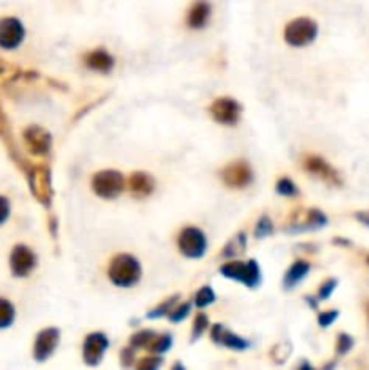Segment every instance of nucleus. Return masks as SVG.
<instances>
[{"instance_id":"f257e3e1","label":"nucleus","mask_w":369,"mask_h":370,"mask_svg":"<svg viewBox=\"0 0 369 370\" xmlns=\"http://www.w3.org/2000/svg\"><path fill=\"white\" fill-rule=\"evenodd\" d=\"M139 276H141V267L134 256L118 255L110 262L109 278L112 280V284L120 285V287H130L139 280Z\"/></svg>"},{"instance_id":"f03ea898","label":"nucleus","mask_w":369,"mask_h":370,"mask_svg":"<svg viewBox=\"0 0 369 370\" xmlns=\"http://www.w3.org/2000/svg\"><path fill=\"white\" fill-rule=\"evenodd\" d=\"M317 37V24L312 19H295L284 29V39L295 48L312 43Z\"/></svg>"},{"instance_id":"7ed1b4c3","label":"nucleus","mask_w":369,"mask_h":370,"mask_svg":"<svg viewBox=\"0 0 369 370\" xmlns=\"http://www.w3.org/2000/svg\"><path fill=\"white\" fill-rule=\"evenodd\" d=\"M125 181L121 177L120 172L114 170H106V172H98L92 177V190L94 194H98L103 199H114L123 190Z\"/></svg>"},{"instance_id":"20e7f679","label":"nucleus","mask_w":369,"mask_h":370,"mask_svg":"<svg viewBox=\"0 0 369 370\" xmlns=\"http://www.w3.org/2000/svg\"><path fill=\"white\" fill-rule=\"evenodd\" d=\"M221 273L228 278H234V280H239L243 284H246L248 287H255L259 284L261 275H259V266L257 262H230V264H225L221 267Z\"/></svg>"},{"instance_id":"39448f33","label":"nucleus","mask_w":369,"mask_h":370,"mask_svg":"<svg viewBox=\"0 0 369 370\" xmlns=\"http://www.w3.org/2000/svg\"><path fill=\"white\" fill-rule=\"evenodd\" d=\"M179 249L183 255L190 256V258H197L203 256L206 249V238L203 235L201 229L197 228H185L179 233Z\"/></svg>"},{"instance_id":"423d86ee","label":"nucleus","mask_w":369,"mask_h":370,"mask_svg":"<svg viewBox=\"0 0 369 370\" xmlns=\"http://www.w3.org/2000/svg\"><path fill=\"white\" fill-rule=\"evenodd\" d=\"M24 25L19 19H2L0 20V48L14 49L19 48L24 40Z\"/></svg>"},{"instance_id":"0eeeda50","label":"nucleus","mask_w":369,"mask_h":370,"mask_svg":"<svg viewBox=\"0 0 369 370\" xmlns=\"http://www.w3.org/2000/svg\"><path fill=\"white\" fill-rule=\"evenodd\" d=\"M221 179H223L225 185L232 186V188H245L252 183L254 174H252V168L246 163L235 161L221 172Z\"/></svg>"},{"instance_id":"6e6552de","label":"nucleus","mask_w":369,"mask_h":370,"mask_svg":"<svg viewBox=\"0 0 369 370\" xmlns=\"http://www.w3.org/2000/svg\"><path fill=\"white\" fill-rule=\"evenodd\" d=\"M304 168H306L310 174H313V176L321 177L322 181L330 183V185L341 186L342 179H341V176H339V172H337L331 165H328L322 157H317V156L306 157V159H304Z\"/></svg>"},{"instance_id":"1a4fd4ad","label":"nucleus","mask_w":369,"mask_h":370,"mask_svg":"<svg viewBox=\"0 0 369 370\" xmlns=\"http://www.w3.org/2000/svg\"><path fill=\"white\" fill-rule=\"evenodd\" d=\"M210 114L219 123L234 125L239 119L241 107L234 100H230V98H221V100H217L210 107Z\"/></svg>"},{"instance_id":"9d476101","label":"nucleus","mask_w":369,"mask_h":370,"mask_svg":"<svg viewBox=\"0 0 369 370\" xmlns=\"http://www.w3.org/2000/svg\"><path fill=\"white\" fill-rule=\"evenodd\" d=\"M11 269L17 276H28L33 271L37 258L28 246H17L11 253Z\"/></svg>"},{"instance_id":"9b49d317","label":"nucleus","mask_w":369,"mask_h":370,"mask_svg":"<svg viewBox=\"0 0 369 370\" xmlns=\"http://www.w3.org/2000/svg\"><path fill=\"white\" fill-rule=\"evenodd\" d=\"M107 345V338L100 332H92L89 336L86 338V343H83V360L89 363V365H98L106 352Z\"/></svg>"},{"instance_id":"f8f14e48","label":"nucleus","mask_w":369,"mask_h":370,"mask_svg":"<svg viewBox=\"0 0 369 370\" xmlns=\"http://www.w3.org/2000/svg\"><path fill=\"white\" fill-rule=\"evenodd\" d=\"M31 188H33L37 199L42 201L43 205H49L51 201V174L46 166H40L31 174Z\"/></svg>"},{"instance_id":"ddd939ff","label":"nucleus","mask_w":369,"mask_h":370,"mask_svg":"<svg viewBox=\"0 0 369 370\" xmlns=\"http://www.w3.org/2000/svg\"><path fill=\"white\" fill-rule=\"evenodd\" d=\"M58 331L57 329H46L37 336V343H34V358L39 361L48 360L58 345Z\"/></svg>"},{"instance_id":"4468645a","label":"nucleus","mask_w":369,"mask_h":370,"mask_svg":"<svg viewBox=\"0 0 369 370\" xmlns=\"http://www.w3.org/2000/svg\"><path fill=\"white\" fill-rule=\"evenodd\" d=\"M26 143L28 148L37 156H46L51 148V136H49L43 128L31 127L26 132Z\"/></svg>"},{"instance_id":"2eb2a0df","label":"nucleus","mask_w":369,"mask_h":370,"mask_svg":"<svg viewBox=\"0 0 369 370\" xmlns=\"http://www.w3.org/2000/svg\"><path fill=\"white\" fill-rule=\"evenodd\" d=\"M212 13V6L208 0H196L194 4H192L190 11H188V28L192 29H201L205 28L208 19H210Z\"/></svg>"},{"instance_id":"dca6fc26","label":"nucleus","mask_w":369,"mask_h":370,"mask_svg":"<svg viewBox=\"0 0 369 370\" xmlns=\"http://www.w3.org/2000/svg\"><path fill=\"white\" fill-rule=\"evenodd\" d=\"M86 63L92 71L109 72L114 67V58L110 56L106 49H94L86 56Z\"/></svg>"},{"instance_id":"f3484780","label":"nucleus","mask_w":369,"mask_h":370,"mask_svg":"<svg viewBox=\"0 0 369 370\" xmlns=\"http://www.w3.org/2000/svg\"><path fill=\"white\" fill-rule=\"evenodd\" d=\"M212 338H214V342L221 343V345L225 347H230V349H235V351H241V349H246V347H248L246 340L232 334V332L226 331L223 325H214V329H212Z\"/></svg>"},{"instance_id":"a211bd4d","label":"nucleus","mask_w":369,"mask_h":370,"mask_svg":"<svg viewBox=\"0 0 369 370\" xmlns=\"http://www.w3.org/2000/svg\"><path fill=\"white\" fill-rule=\"evenodd\" d=\"M129 188L130 192L138 197H145V195H150L154 190V181L152 177L143 174V172H136L132 174L129 179Z\"/></svg>"},{"instance_id":"6ab92c4d","label":"nucleus","mask_w":369,"mask_h":370,"mask_svg":"<svg viewBox=\"0 0 369 370\" xmlns=\"http://www.w3.org/2000/svg\"><path fill=\"white\" fill-rule=\"evenodd\" d=\"M308 269H310V264H308V262L304 260L295 262V264L288 269L286 278H284V285H286V287H293L299 280H302V278L306 276Z\"/></svg>"},{"instance_id":"aec40b11","label":"nucleus","mask_w":369,"mask_h":370,"mask_svg":"<svg viewBox=\"0 0 369 370\" xmlns=\"http://www.w3.org/2000/svg\"><path fill=\"white\" fill-rule=\"evenodd\" d=\"M245 233H239V235H235L234 238H232L230 243L226 244V247L223 249V256H235V255H241V253L245 251Z\"/></svg>"},{"instance_id":"412c9836","label":"nucleus","mask_w":369,"mask_h":370,"mask_svg":"<svg viewBox=\"0 0 369 370\" xmlns=\"http://www.w3.org/2000/svg\"><path fill=\"white\" fill-rule=\"evenodd\" d=\"M14 320V307L11 302L0 298V329L10 327Z\"/></svg>"},{"instance_id":"4be33fe9","label":"nucleus","mask_w":369,"mask_h":370,"mask_svg":"<svg viewBox=\"0 0 369 370\" xmlns=\"http://www.w3.org/2000/svg\"><path fill=\"white\" fill-rule=\"evenodd\" d=\"M156 332L152 331H141V332H136L134 336L130 338V342H132V345L134 347H143V349H149L152 347L154 340H156Z\"/></svg>"},{"instance_id":"5701e85b","label":"nucleus","mask_w":369,"mask_h":370,"mask_svg":"<svg viewBox=\"0 0 369 370\" xmlns=\"http://www.w3.org/2000/svg\"><path fill=\"white\" fill-rule=\"evenodd\" d=\"M353 349V338L350 336V334H339V338H337V354L339 356H344V354H348V352Z\"/></svg>"},{"instance_id":"b1692460","label":"nucleus","mask_w":369,"mask_h":370,"mask_svg":"<svg viewBox=\"0 0 369 370\" xmlns=\"http://www.w3.org/2000/svg\"><path fill=\"white\" fill-rule=\"evenodd\" d=\"M214 300H216V293H214L210 287H203V289L197 291L196 304L199 305V307H205V305L212 304Z\"/></svg>"},{"instance_id":"393cba45","label":"nucleus","mask_w":369,"mask_h":370,"mask_svg":"<svg viewBox=\"0 0 369 370\" xmlns=\"http://www.w3.org/2000/svg\"><path fill=\"white\" fill-rule=\"evenodd\" d=\"M172 345V338L168 336V334H165V336H156V340H154L152 347H150V352H165L168 349V347Z\"/></svg>"},{"instance_id":"a878e982","label":"nucleus","mask_w":369,"mask_h":370,"mask_svg":"<svg viewBox=\"0 0 369 370\" xmlns=\"http://www.w3.org/2000/svg\"><path fill=\"white\" fill-rule=\"evenodd\" d=\"M205 327H208V318H206L205 313H199L196 316V322H194V332H192V340H196L197 336H201Z\"/></svg>"},{"instance_id":"bb28decb","label":"nucleus","mask_w":369,"mask_h":370,"mask_svg":"<svg viewBox=\"0 0 369 370\" xmlns=\"http://www.w3.org/2000/svg\"><path fill=\"white\" fill-rule=\"evenodd\" d=\"M277 192L281 195H286V197H290V195L297 194V186L293 185L290 179H281L277 183Z\"/></svg>"},{"instance_id":"cd10ccee","label":"nucleus","mask_w":369,"mask_h":370,"mask_svg":"<svg viewBox=\"0 0 369 370\" xmlns=\"http://www.w3.org/2000/svg\"><path fill=\"white\" fill-rule=\"evenodd\" d=\"M176 298H178V296H172V298H168L167 302H163L159 307L152 309L149 313V318H156V316H163L165 313H170V309H172V304L176 302Z\"/></svg>"},{"instance_id":"c85d7f7f","label":"nucleus","mask_w":369,"mask_h":370,"mask_svg":"<svg viewBox=\"0 0 369 370\" xmlns=\"http://www.w3.org/2000/svg\"><path fill=\"white\" fill-rule=\"evenodd\" d=\"M272 232H274V226L270 223V218L268 217L261 218L259 224H257V228H255V235H257V237H266V235Z\"/></svg>"},{"instance_id":"c756f323","label":"nucleus","mask_w":369,"mask_h":370,"mask_svg":"<svg viewBox=\"0 0 369 370\" xmlns=\"http://www.w3.org/2000/svg\"><path fill=\"white\" fill-rule=\"evenodd\" d=\"M337 316H339V311H335V309L333 311H324V313L319 314V325L321 327H330L331 323L337 320Z\"/></svg>"},{"instance_id":"7c9ffc66","label":"nucleus","mask_w":369,"mask_h":370,"mask_svg":"<svg viewBox=\"0 0 369 370\" xmlns=\"http://www.w3.org/2000/svg\"><path fill=\"white\" fill-rule=\"evenodd\" d=\"M337 287V280H326L324 284H322L321 291H319V298L321 300H326L330 298V294L333 293V289Z\"/></svg>"},{"instance_id":"2f4dec72","label":"nucleus","mask_w":369,"mask_h":370,"mask_svg":"<svg viewBox=\"0 0 369 370\" xmlns=\"http://www.w3.org/2000/svg\"><path fill=\"white\" fill-rule=\"evenodd\" d=\"M188 311H190V305H188V304L179 305V307L176 309V311H172V313H170V320H172V322H179V320H183L185 316H187Z\"/></svg>"},{"instance_id":"473e14b6","label":"nucleus","mask_w":369,"mask_h":370,"mask_svg":"<svg viewBox=\"0 0 369 370\" xmlns=\"http://www.w3.org/2000/svg\"><path fill=\"white\" fill-rule=\"evenodd\" d=\"M10 217V203L4 197H0V224L6 223Z\"/></svg>"},{"instance_id":"72a5a7b5","label":"nucleus","mask_w":369,"mask_h":370,"mask_svg":"<svg viewBox=\"0 0 369 370\" xmlns=\"http://www.w3.org/2000/svg\"><path fill=\"white\" fill-rule=\"evenodd\" d=\"M161 365V360L159 358H147L139 363V369H156V367Z\"/></svg>"},{"instance_id":"f704fd0d","label":"nucleus","mask_w":369,"mask_h":370,"mask_svg":"<svg viewBox=\"0 0 369 370\" xmlns=\"http://www.w3.org/2000/svg\"><path fill=\"white\" fill-rule=\"evenodd\" d=\"M357 218H359L362 224L369 226V209L368 212H359V214H357Z\"/></svg>"},{"instance_id":"c9c22d12","label":"nucleus","mask_w":369,"mask_h":370,"mask_svg":"<svg viewBox=\"0 0 369 370\" xmlns=\"http://www.w3.org/2000/svg\"><path fill=\"white\" fill-rule=\"evenodd\" d=\"M366 314H368V320H369V302L366 304Z\"/></svg>"},{"instance_id":"e433bc0d","label":"nucleus","mask_w":369,"mask_h":370,"mask_svg":"<svg viewBox=\"0 0 369 370\" xmlns=\"http://www.w3.org/2000/svg\"><path fill=\"white\" fill-rule=\"evenodd\" d=\"M368 266H369V256H368Z\"/></svg>"}]
</instances>
